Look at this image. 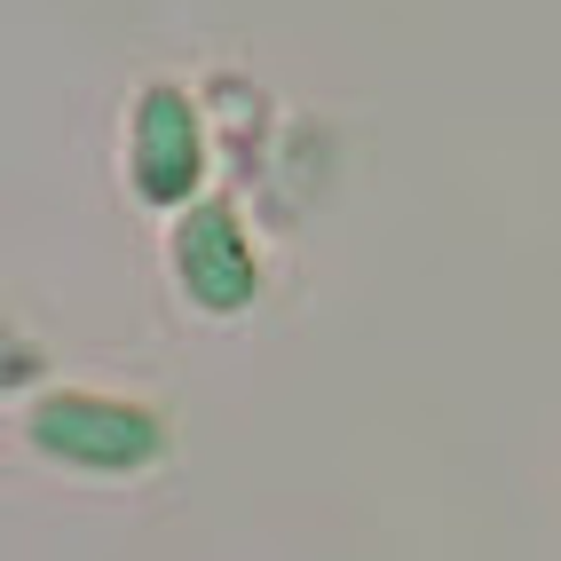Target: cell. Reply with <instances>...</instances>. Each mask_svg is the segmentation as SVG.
I'll return each instance as SVG.
<instances>
[{"label":"cell","instance_id":"cell-1","mask_svg":"<svg viewBox=\"0 0 561 561\" xmlns=\"http://www.w3.org/2000/svg\"><path fill=\"white\" fill-rule=\"evenodd\" d=\"M32 443L64 467H95V474H135L167 451V427L135 403H111V396H41L32 403Z\"/></svg>","mask_w":561,"mask_h":561},{"label":"cell","instance_id":"cell-2","mask_svg":"<svg viewBox=\"0 0 561 561\" xmlns=\"http://www.w3.org/2000/svg\"><path fill=\"white\" fill-rule=\"evenodd\" d=\"M174 277H182V293H191L198 309H214V317L245 309L253 293H261V261H253L238 214L221 206V198H206V206L182 214V230H174Z\"/></svg>","mask_w":561,"mask_h":561},{"label":"cell","instance_id":"cell-3","mask_svg":"<svg viewBox=\"0 0 561 561\" xmlns=\"http://www.w3.org/2000/svg\"><path fill=\"white\" fill-rule=\"evenodd\" d=\"M135 191L151 206H191V191L206 182V135L182 88H151L135 103Z\"/></svg>","mask_w":561,"mask_h":561}]
</instances>
